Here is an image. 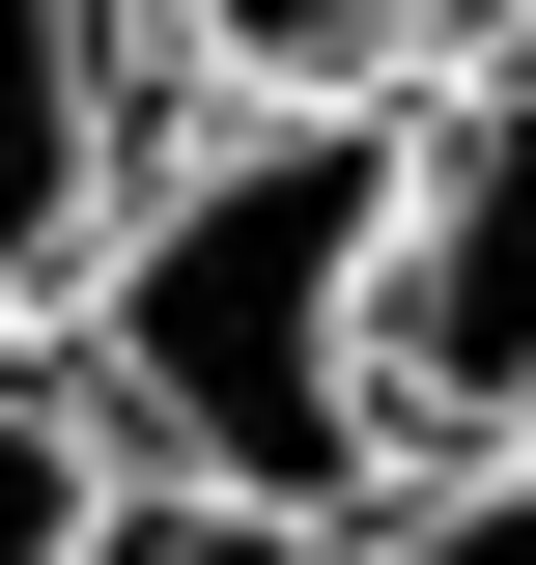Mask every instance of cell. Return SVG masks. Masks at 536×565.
Wrapping results in <instances>:
<instances>
[{"label": "cell", "mask_w": 536, "mask_h": 565, "mask_svg": "<svg viewBox=\"0 0 536 565\" xmlns=\"http://www.w3.org/2000/svg\"><path fill=\"white\" fill-rule=\"evenodd\" d=\"M367 226H396V114H170L114 255L57 282V396L114 481L339 537L396 481L367 452Z\"/></svg>", "instance_id": "1"}, {"label": "cell", "mask_w": 536, "mask_h": 565, "mask_svg": "<svg viewBox=\"0 0 536 565\" xmlns=\"http://www.w3.org/2000/svg\"><path fill=\"white\" fill-rule=\"evenodd\" d=\"M367 452H536V0L396 85L367 226Z\"/></svg>", "instance_id": "2"}, {"label": "cell", "mask_w": 536, "mask_h": 565, "mask_svg": "<svg viewBox=\"0 0 536 565\" xmlns=\"http://www.w3.org/2000/svg\"><path fill=\"white\" fill-rule=\"evenodd\" d=\"M141 141H170V57H141V0H0V340H57V282L114 255Z\"/></svg>", "instance_id": "3"}, {"label": "cell", "mask_w": 536, "mask_h": 565, "mask_svg": "<svg viewBox=\"0 0 536 565\" xmlns=\"http://www.w3.org/2000/svg\"><path fill=\"white\" fill-rule=\"evenodd\" d=\"M508 0H141L170 114H396L424 57H480Z\"/></svg>", "instance_id": "4"}, {"label": "cell", "mask_w": 536, "mask_h": 565, "mask_svg": "<svg viewBox=\"0 0 536 565\" xmlns=\"http://www.w3.org/2000/svg\"><path fill=\"white\" fill-rule=\"evenodd\" d=\"M311 565H536V452H396Z\"/></svg>", "instance_id": "5"}, {"label": "cell", "mask_w": 536, "mask_h": 565, "mask_svg": "<svg viewBox=\"0 0 536 565\" xmlns=\"http://www.w3.org/2000/svg\"><path fill=\"white\" fill-rule=\"evenodd\" d=\"M85 537H114V452H85L57 340H0V565H85Z\"/></svg>", "instance_id": "6"}, {"label": "cell", "mask_w": 536, "mask_h": 565, "mask_svg": "<svg viewBox=\"0 0 536 565\" xmlns=\"http://www.w3.org/2000/svg\"><path fill=\"white\" fill-rule=\"evenodd\" d=\"M85 565H311V537H255V509H170V481H114V537Z\"/></svg>", "instance_id": "7"}]
</instances>
